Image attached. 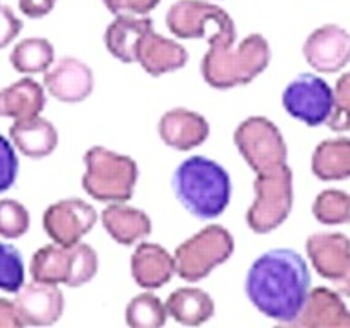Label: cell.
<instances>
[{
	"label": "cell",
	"mask_w": 350,
	"mask_h": 328,
	"mask_svg": "<svg viewBox=\"0 0 350 328\" xmlns=\"http://www.w3.org/2000/svg\"><path fill=\"white\" fill-rule=\"evenodd\" d=\"M245 292L262 316L294 325L310 292L306 261L290 248L265 251L246 273Z\"/></svg>",
	"instance_id": "1"
},
{
	"label": "cell",
	"mask_w": 350,
	"mask_h": 328,
	"mask_svg": "<svg viewBox=\"0 0 350 328\" xmlns=\"http://www.w3.org/2000/svg\"><path fill=\"white\" fill-rule=\"evenodd\" d=\"M235 37L234 18L223 22L206 37L208 51L201 60V75L208 86L215 90L245 86L270 64V44L262 35L252 33L237 48H232Z\"/></svg>",
	"instance_id": "2"
},
{
	"label": "cell",
	"mask_w": 350,
	"mask_h": 328,
	"mask_svg": "<svg viewBox=\"0 0 350 328\" xmlns=\"http://www.w3.org/2000/svg\"><path fill=\"white\" fill-rule=\"evenodd\" d=\"M172 186L180 204L197 219L219 217L232 197L228 172L202 155L183 161L175 169Z\"/></svg>",
	"instance_id": "3"
},
{
	"label": "cell",
	"mask_w": 350,
	"mask_h": 328,
	"mask_svg": "<svg viewBox=\"0 0 350 328\" xmlns=\"http://www.w3.org/2000/svg\"><path fill=\"white\" fill-rule=\"evenodd\" d=\"M84 166L82 188L88 195L100 202L130 201L139 179L133 159L108 148L93 146L84 153Z\"/></svg>",
	"instance_id": "4"
},
{
	"label": "cell",
	"mask_w": 350,
	"mask_h": 328,
	"mask_svg": "<svg viewBox=\"0 0 350 328\" xmlns=\"http://www.w3.org/2000/svg\"><path fill=\"white\" fill-rule=\"evenodd\" d=\"M256 199L246 212V224L256 234H270L288 219L294 206V175L288 164L254 180Z\"/></svg>",
	"instance_id": "5"
},
{
	"label": "cell",
	"mask_w": 350,
	"mask_h": 328,
	"mask_svg": "<svg viewBox=\"0 0 350 328\" xmlns=\"http://www.w3.org/2000/svg\"><path fill=\"white\" fill-rule=\"evenodd\" d=\"M235 250L234 237L219 224L199 230L175 250V272L188 283L208 277L212 270L232 257Z\"/></svg>",
	"instance_id": "6"
},
{
	"label": "cell",
	"mask_w": 350,
	"mask_h": 328,
	"mask_svg": "<svg viewBox=\"0 0 350 328\" xmlns=\"http://www.w3.org/2000/svg\"><path fill=\"white\" fill-rule=\"evenodd\" d=\"M234 142L254 174H270L286 164L288 150L281 131L267 117H248L234 131Z\"/></svg>",
	"instance_id": "7"
},
{
	"label": "cell",
	"mask_w": 350,
	"mask_h": 328,
	"mask_svg": "<svg viewBox=\"0 0 350 328\" xmlns=\"http://www.w3.org/2000/svg\"><path fill=\"white\" fill-rule=\"evenodd\" d=\"M283 108L303 124L317 128L327 124L334 109V90L314 73H301L284 87Z\"/></svg>",
	"instance_id": "8"
},
{
	"label": "cell",
	"mask_w": 350,
	"mask_h": 328,
	"mask_svg": "<svg viewBox=\"0 0 350 328\" xmlns=\"http://www.w3.org/2000/svg\"><path fill=\"white\" fill-rule=\"evenodd\" d=\"M97 223V210L82 199H62L46 208L42 215L44 232L60 246L81 243Z\"/></svg>",
	"instance_id": "9"
},
{
	"label": "cell",
	"mask_w": 350,
	"mask_h": 328,
	"mask_svg": "<svg viewBox=\"0 0 350 328\" xmlns=\"http://www.w3.org/2000/svg\"><path fill=\"white\" fill-rule=\"evenodd\" d=\"M303 57L319 73H338L350 62V35L338 24H325L306 37Z\"/></svg>",
	"instance_id": "10"
},
{
	"label": "cell",
	"mask_w": 350,
	"mask_h": 328,
	"mask_svg": "<svg viewBox=\"0 0 350 328\" xmlns=\"http://www.w3.org/2000/svg\"><path fill=\"white\" fill-rule=\"evenodd\" d=\"M306 256L323 279L341 283L350 273V239L339 232H317L306 239Z\"/></svg>",
	"instance_id": "11"
},
{
	"label": "cell",
	"mask_w": 350,
	"mask_h": 328,
	"mask_svg": "<svg viewBox=\"0 0 350 328\" xmlns=\"http://www.w3.org/2000/svg\"><path fill=\"white\" fill-rule=\"evenodd\" d=\"M44 86L60 102L75 104L92 95L95 81L90 66L73 57H62L44 71Z\"/></svg>",
	"instance_id": "12"
},
{
	"label": "cell",
	"mask_w": 350,
	"mask_h": 328,
	"mask_svg": "<svg viewBox=\"0 0 350 328\" xmlns=\"http://www.w3.org/2000/svg\"><path fill=\"white\" fill-rule=\"evenodd\" d=\"M15 306L24 325L49 327L64 312V294L57 284L33 281L16 292Z\"/></svg>",
	"instance_id": "13"
},
{
	"label": "cell",
	"mask_w": 350,
	"mask_h": 328,
	"mask_svg": "<svg viewBox=\"0 0 350 328\" xmlns=\"http://www.w3.org/2000/svg\"><path fill=\"white\" fill-rule=\"evenodd\" d=\"M230 16L223 8L206 0H177L166 13V26L177 38H204L208 26Z\"/></svg>",
	"instance_id": "14"
},
{
	"label": "cell",
	"mask_w": 350,
	"mask_h": 328,
	"mask_svg": "<svg viewBox=\"0 0 350 328\" xmlns=\"http://www.w3.org/2000/svg\"><path fill=\"white\" fill-rule=\"evenodd\" d=\"M161 141L179 152H190L204 144L210 135V124L202 115L186 108L168 109L157 124Z\"/></svg>",
	"instance_id": "15"
},
{
	"label": "cell",
	"mask_w": 350,
	"mask_h": 328,
	"mask_svg": "<svg viewBox=\"0 0 350 328\" xmlns=\"http://www.w3.org/2000/svg\"><path fill=\"white\" fill-rule=\"evenodd\" d=\"M294 327L301 328H350V310L338 290L317 286L308 292L305 306Z\"/></svg>",
	"instance_id": "16"
},
{
	"label": "cell",
	"mask_w": 350,
	"mask_h": 328,
	"mask_svg": "<svg viewBox=\"0 0 350 328\" xmlns=\"http://www.w3.org/2000/svg\"><path fill=\"white\" fill-rule=\"evenodd\" d=\"M130 268L131 277L141 288L157 290L174 277L175 259L161 245L141 243L131 256Z\"/></svg>",
	"instance_id": "17"
},
{
	"label": "cell",
	"mask_w": 350,
	"mask_h": 328,
	"mask_svg": "<svg viewBox=\"0 0 350 328\" xmlns=\"http://www.w3.org/2000/svg\"><path fill=\"white\" fill-rule=\"evenodd\" d=\"M137 62L152 77H161L185 68L188 53L185 46L166 38L152 29L139 40L137 46Z\"/></svg>",
	"instance_id": "18"
},
{
	"label": "cell",
	"mask_w": 350,
	"mask_h": 328,
	"mask_svg": "<svg viewBox=\"0 0 350 328\" xmlns=\"http://www.w3.org/2000/svg\"><path fill=\"white\" fill-rule=\"evenodd\" d=\"M153 29V20L148 15H115V20L106 27L104 44L111 57L120 62H137V46L148 31Z\"/></svg>",
	"instance_id": "19"
},
{
	"label": "cell",
	"mask_w": 350,
	"mask_h": 328,
	"mask_svg": "<svg viewBox=\"0 0 350 328\" xmlns=\"http://www.w3.org/2000/svg\"><path fill=\"white\" fill-rule=\"evenodd\" d=\"M10 139L13 146L29 159L48 157L59 144V133L55 126L40 115L15 120L10 128Z\"/></svg>",
	"instance_id": "20"
},
{
	"label": "cell",
	"mask_w": 350,
	"mask_h": 328,
	"mask_svg": "<svg viewBox=\"0 0 350 328\" xmlns=\"http://www.w3.org/2000/svg\"><path fill=\"white\" fill-rule=\"evenodd\" d=\"M103 226L109 237L122 246H131L152 234V219L139 208L111 202L103 210Z\"/></svg>",
	"instance_id": "21"
},
{
	"label": "cell",
	"mask_w": 350,
	"mask_h": 328,
	"mask_svg": "<svg viewBox=\"0 0 350 328\" xmlns=\"http://www.w3.org/2000/svg\"><path fill=\"white\" fill-rule=\"evenodd\" d=\"M46 106L44 87L31 77H24L0 90V117L22 120L40 115Z\"/></svg>",
	"instance_id": "22"
},
{
	"label": "cell",
	"mask_w": 350,
	"mask_h": 328,
	"mask_svg": "<svg viewBox=\"0 0 350 328\" xmlns=\"http://www.w3.org/2000/svg\"><path fill=\"white\" fill-rule=\"evenodd\" d=\"M73 246L48 245L38 248L29 262V273L33 281L71 286L73 279Z\"/></svg>",
	"instance_id": "23"
},
{
	"label": "cell",
	"mask_w": 350,
	"mask_h": 328,
	"mask_svg": "<svg viewBox=\"0 0 350 328\" xmlns=\"http://www.w3.org/2000/svg\"><path fill=\"white\" fill-rule=\"evenodd\" d=\"M164 305H166L168 316L186 327H199L208 319H212L215 312L212 295L193 286H185V288H177L172 292Z\"/></svg>",
	"instance_id": "24"
},
{
	"label": "cell",
	"mask_w": 350,
	"mask_h": 328,
	"mask_svg": "<svg viewBox=\"0 0 350 328\" xmlns=\"http://www.w3.org/2000/svg\"><path fill=\"white\" fill-rule=\"evenodd\" d=\"M312 174L319 180L350 179V139L336 137L319 142L312 153Z\"/></svg>",
	"instance_id": "25"
},
{
	"label": "cell",
	"mask_w": 350,
	"mask_h": 328,
	"mask_svg": "<svg viewBox=\"0 0 350 328\" xmlns=\"http://www.w3.org/2000/svg\"><path fill=\"white\" fill-rule=\"evenodd\" d=\"M10 62L18 73H44L55 62L53 44L42 37L24 38L11 51Z\"/></svg>",
	"instance_id": "26"
},
{
	"label": "cell",
	"mask_w": 350,
	"mask_h": 328,
	"mask_svg": "<svg viewBox=\"0 0 350 328\" xmlns=\"http://www.w3.org/2000/svg\"><path fill=\"white\" fill-rule=\"evenodd\" d=\"M126 323L131 328H159L168 319L166 305L157 295L139 294L126 305Z\"/></svg>",
	"instance_id": "27"
},
{
	"label": "cell",
	"mask_w": 350,
	"mask_h": 328,
	"mask_svg": "<svg viewBox=\"0 0 350 328\" xmlns=\"http://www.w3.org/2000/svg\"><path fill=\"white\" fill-rule=\"evenodd\" d=\"M312 213L317 223L336 226L350 223V193L343 190H323L312 204Z\"/></svg>",
	"instance_id": "28"
},
{
	"label": "cell",
	"mask_w": 350,
	"mask_h": 328,
	"mask_svg": "<svg viewBox=\"0 0 350 328\" xmlns=\"http://www.w3.org/2000/svg\"><path fill=\"white\" fill-rule=\"evenodd\" d=\"M24 261L13 245L0 243V290L16 294L24 286Z\"/></svg>",
	"instance_id": "29"
},
{
	"label": "cell",
	"mask_w": 350,
	"mask_h": 328,
	"mask_svg": "<svg viewBox=\"0 0 350 328\" xmlns=\"http://www.w3.org/2000/svg\"><path fill=\"white\" fill-rule=\"evenodd\" d=\"M29 212L15 199H0V237L18 239L29 230Z\"/></svg>",
	"instance_id": "30"
},
{
	"label": "cell",
	"mask_w": 350,
	"mask_h": 328,
	"mask_svg": "<svg viewBox=\"0 0 350 328\" xmlns=\"http://www.w3.org/2000/svg\"><path fill=\"white\" fill-rule=\"evenodd\" d=\"M332 131H350V71L343 73L334 87V109L327 120Z\"/></svg>",
	"instance_id": "31"
},
{
	"label": "cell",
	"mask_w": 350,
	"mask_h": 328,
	"mask_svg": "<svg viewBox=\"0 0 350 328\" xmlns=\"http://www.w3.org/2000/svg\"><path fill=\"white\" fill-rule=\"evenodd\" d=\"M18 175V157L10 139L0 133V193H4L15 184Z\"/></svg>",
	"instance_id": "32"
},
{
	"label": "cell",
	"mask_w": 350,
	"mask_h": 328,
	"mask_svg": "<svg viewBox=\"0 0 350 328\" xmlns=\"http://www.w3.org/2000/svg\"><path fill=\"white\" fill-rule=\"evenodd\" d=\"M161 0H104V5L113 15H150Z\"/></svg>",
	"instance_id": "33"
},
{
	"label": "cell",
	"mask_w": 350,
	"mask_h": 328,
	"mask_svg": "<svg viewBox=\"0 0 350 328\" xmlns=\"http://www.w3.org/2000/svg\"><path fill=\"white\" fill-rule=\"evenodd\" d=\"M22 31V20L10 5H0V49L8 48Z\"/></svg>",
	"instance_id": "34"
},
{
	"label": "cell",
	"mask_w": 350,
	"mask_h": 328,
	"mask_svg": "<svg viewBox=\"0 0 350 328\" xmlns=\"http://www.w3.org/2000/svg\"><path fill=\"white\" fill-rule=\"evenodd\" d=\"M57 0H18V10L27 18H42L53 11Z\"/></svg>",
	"instance_id": "35"
},
{
	"label": "cell",
	"mask_w": 350,
	"mask_h": 328,
	"mask_svg": "<svg viewBox=\"0 0 350 328\" xmlns=\"http://www.w3.org/2000/svg\"><path fill=\"white\" fill-rule=\"evenodd\" d=\"M24 327L18 310H16L15 301H8L0 297V328H21Z\"/></svg>",
	"instance_id": "36"
}]
</instances>
